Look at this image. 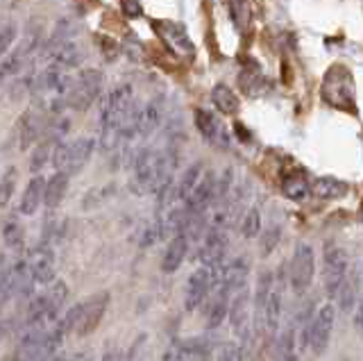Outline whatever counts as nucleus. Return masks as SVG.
Segmentation results:
<instances>
[{
  "instance_id": "obj_1",
  "label": "nucleus",
  "mask_w": 363,
  "mask_h": 361,
  "mask_svg": "<svg viewBox=\"0 0 363 361\" xmlns=\"http://www.w3.org/2000/svg\"><path fill=\"white\" fill-rule=\"evenodd\" d=\"M136 103L130 84H116L102 100L100 109V148L105 152L116 150L121 141V126L130 107Z\"/></svg>"
},
{
  "instance_id": "obj_2",
  "label": "nucleus",
  "mask_w": 363,
  "mask_h": 361,
  "mask_svg": "<svg viewBox=\"0 0 363 361\" xmlns=\"http://www.w3.org/2000/svg\"><path fill=\"white\" fill-rule=\"evenodd\" d=\"M132 189L139 196L157 194L159 175H162V150L157 148H141L136 150L132 162Z\"/></svg>"
},
{
  "instance_id": "obj_3",
  "label": "nucleus",
  "mask_w": 363,
  "mask_h": 361,
  "mask_svg": "<svg viewBox=\"0 0 363 361\" xmlns=\"http://www.w3.org/2000/svg\"><path fill=\"white\" fill-rule=\"evenodd\" d=\"M94 150H96V139H91V137H79L75 141H62L55 145L50 164L55 166V171L75 175L82 171L84 164L91 160Z\"/></svg>"
},
{
  "instance_id": "obj_4",
  "label": "nucleus",
  "mask_w": 363,
  "mask_h": 361,
  "mask_svg": "<svg viewBox=\"0 0 363 361\" xmlns=\"http://www.w3.org/2000/svg\"><path fill=\"white\" fill-rule=\"evenodd\" d=\"M323 98L338 109L354 111V80L345 66H332L323 82Z\"/></svg>"
},
{
  "instance_id": "obj_5",
  "label": "nucleus",
  "mask_w": 363,
  "mask_h": 361,
  "mask_svg": "<svg viewBox=\"0 0 363 361\" xmlns=\"http://www.w3.org/2000/svg\"><path fill=\"white\" fill-rule=\"evenodd\" d=\"M334 321H336L334 304H329V302L323 304L311 321L306 318L302 323V345L311 348L315 355L325 352V348L329 343V336H332V330H334Z\"/></svg>"
},
{
  "instance_id": "obj_6",
  "label": "nucleus",
  "mask_w": 363,
  "mask_h": 361,
  "mask_svg": "<svg viewBox=\"0 0 363 361\" xmlns=\"http://www.w3.org/2000/svg\"><path fill=\"white\" fill-rule=\"evenodd\" d=\"M220 268L223 266H200L193 270L184 289V307L186 311H196L200 304L209 298V293L220 284Z\"/></svg>"
},
{
  "instance_id": "obj_7",
  "label": "nucleus",
  "mask_w": 363,
  "mask_h": 361,
  "mask_svg": "<svg viewBox=\"0 0 363 361\" xmlns=\"http://www.w3.org/2000/svg\"><path fill=\"white\" fill-rule=\"evenodd\" d=\"M100 91H102V73L96 69H86L73 80L71 94H68V107L75 111H86L98 100Z\"/></svg>"
},
{
  "instance_id": "obj_8",
  "label": "nucleus",
  "mask_w": 363,
  "mask_h": 361,
  "mask_svg": "<svg viewBox=\"0 0 363 361\" xmlns=\"http://www.w3.org/2000/svg\"><path fill=\"white\" fill-rule=\"evenodd\" d=\"M325 268H323V279H325V293L327 298L336 300L340 287H343V282L347 277V255L343 248H338L336 243H329L325 245Z\"/></svg>"
},
{
  "instance_id": "obj_9",
  "label": "nucleus",
  "mask_w": 363,
  "mask_h": 361,
  "mask_svg": "<svg viewBox=\"0 0 363 361\" xmlns=\"http://www.w3.org/2000/svg\"><path fill=\"white\" fill-rule=\"evenodd\" d=\"M313 273H315V257H313V248L309 243H298L291 259V289L302 296L304 291H309L311 282H313Z\"/></svg>"
},
{
  "instance_id": "obj_10",
  "label": "nucleus",
  "mask_w": 363,
  "mask_h": 361,
  "mask_svg": "<svg viewBox=\"0 0 363 361\" xmlns=\"http://www.w3.org/2000/svg\"><path fill=\"white\" fill-rule=\"evenodd\" d=\"M41 52H43V60L50 66H57V69H64V71L77 69L84 60V50L77 43V39H73V41H48Z\"/></svg>"
},
{
  "instance_id": "obj_11",
  "label": "nucleus",
  "mask_w": 363,
  "mask_h": 361,
  "mask_svg": "<svg viewBox=\"0 0 363 361\" xmlns=\"http://www.w3.org/2000/svg\"><path fill=\"white\" fill-rule=\"evenodd\" d=\"M250 289H241L232 296L230 304V323H232V332L241 338L243 348L250 341V327H252V302H250Z\"/></svg>"
},
{
  "instance_id": "obj_12",
  "label": "nucleus",
  "mask_w": 363,
  "mask_h": 361,
  "mask_svg": "<svg viewBox=\"0 0 363 361\" xmlns=\"http://www.w3.org/2000/svg\"><path fill=\"white\" fill-rule=\"evenodd\" d=\"M152 30L157 32V37L164 41V46H168L179 57H193V41L186 35V28L173 23V21H152Z\"/></svg>"
},
{
  "instance_id": "obj_13",
  "label": "nucleus",
  "mask_w": 363,
  "mask_h": 361,
  "mask_svg": "<svg viewBox=\"0 0 363 361\" xmlns=\"http://www.w3.org/2000/svg\"><path fill=\"white\" fill-rule=\"evenodd\" d=\"M48 109L41 103L37 107H30L18 121V137H21V148L28 150L32 143H37L39 137L48 132Z\"/></svg>"
},
{
  "instance_id": "obj_14",
  "label": "nucleus",
  "mask_w": 363,
  "mask_h": 361,
  "mask_svg": "<svg viewBox=\"0 0 363 361\" xmlns=\"http://www.w3.org/2000/svg\"><path fill=\"white\" fill-rule=\"evenodd\" d=\"M227 232L225 228H211L207 230L202 239V245H200V252H198V259H200V266H223L225 262V255H227Z\"/></svg>"
},
{
  "instance_id": "obj_15",
  "label": "nucleus",
  "mask_w": 363,
  "mask_h": 361,
  "mask_svg": "<svg viewBox=\"0 0 363 361\" xmlns=\"http://www.w3.org/2000/svg\"><path fill=\"white\" fill-rule=\"evenodd\" d=\"M109 300H111L109 293L102 291V293H96L94 298L82 302V316H79V323H77V330H75L77 336H89L91 332L98 330L102 316H105V311L109 307Z\"/></svg>"
},
{
  "instance_id": "obj_16",
  "label": "nucleus",
  "mask_w": 363,
  "mask_h": 361,
  "mask_svg": "<svg viewBox=\"0 0 363 361\" xmlns=\"http://www.w3.org/2000/svg\"><path fill=\"white\" fill-rule=\"evenodd\" d=\"M26 259L30 264L34 279H37V284H41V287L52 284L55 282V252L48 243L43 241L37 248H32Z\"/></svg>"
},
{
  "instance_id": "obj_17",
  "label": "nucleus",
  "mask_w": 363,
  "mask_h": 361,
  "mask_svg": "<svg viewBox=\"0 0 363 361\" xmlns=\"http://www.w3.org/2000/svg\"><path fill=\"white\" fill-rule=\"evenodd\" d=\"M216 177L213 173H204L202 179H200V184L196 187V191L189 196V200L184 202V211H186V216H198V213H204L211 205H213V198H216Z\"/></svg>"
},
{
  "instance_id": "obj_18",
  "label": "nucleus",
  "mask_w": 363,
  "mask_h": 361,
  "mask_svg": "<svg viewBox=\"0 0 363 361\" xmlns=\"http://www.w3.org/2000/svg\"><path fill=\"white\" fill-rule=\"evenodd\" d=\"M196 128L202 134V139H207L211 145L218 148H230V134L225 126L218 121V116L209 109H196Z\"/></svg>"
},
{
  "instance_id": "obj_19",
  "label": "nucleus",
  "mask_w": 363,
  "mask_h": 361,
  "mask_svg": "<svg viewBox=\"0 0 363 361\" xmlns=\"http://www.w3.org/2000/svg\"><path fill=\"white\" fill-rule=\"evenodd\" d=\"M247 262L243 257H238V259H232L230 264H223V268H220V284H218V289H223V291H227V293H234L236 291H241V289H245L247 287ZM216 289V291H218Z\"/></svg>"
},
{
  "instance_id": "obj_20",
  "label": "nucleus",
  "mask_w": 363,
  "mask_h": 361,
  "mask_svg": "<svg viewBox=\"0 0 363 361\" xmlns=\"http://www.w3.org/2000/svg\"><path fill=\"white\" fill-rule=\"evenodd\" d=\"M164 121V98L155 96L141 107V116H139V137L147 139L157 132V128L162 126Z\"/></svg>"
},
{
  "instance_id": "obj_21",
  "label": "nucleus",
  "mask_w": 363,
  "mask_h": 361,
  "mask_svg": "<svg viewBox=\"0 0 363 361\" xmlns=\"http://www.w3.org/2000/svg\"><path fill=\"white\" fill-rule=\"evenodd\" d=\"M189 236L182 232L177 236L168 241L166 250H164V257H162V270L164 273H175V270L182 266V262L186 259V252H189Z\"/></svg>"
},
{
  "instance_id": "obj_22",
  "label": "nucleus",
  "mask_w": 363,
  "mask_h": 361,
  "mask_svg": "<svg viewBox=\"0 0 363 361\" xmlns=\"http://www.w3.org/2000/svg\"><path fill=\"white\" fill-rule=\"evenodd\" d=\"M311 189H313V184L309 182V175H306L302 168H293V171L286 173V175H284V179H281L284 196L295 200V202H300L309 194H313Z\"/></svg>"
},
{
  "instance_id": "obj_23",
  "label": "nucleus",
  "mask_w": 363,
  "mask_h": 361,
  "mask_svg": "<svg viewBox=\"0 0 363 361\" xmlns=\"http://www.w3.org/2000/svg\"><path fill=\"white\" fill-rule=\"evenodd\" d=\"M359 293H361V268H352L343 287L338 291V309L343 313H350L352 309H357V302H359Z\"/></svg>"
},
{
  "instance_id": "obj_24",
  "label": "nucleus",
  "mask_w": 363,
  "mask_h": 361,
  "mask_svg": "<svg viewBox=\"0 0 363 361\" xmlns=\"http://www.w3.org/2000/svg\"><path fill=\"white\" fill-rule=\"evenodd\" d=\"M43 200H45V179L41 175H34L28 182L26 191H23L18 209L21 213H26V216H32V213H37Z\"/></svg>"
},
{
  "instance_id": "obj_25",
  "label": "nucleus",
  "mask_w": 363,
  "mask_h": 361,
  "mask_svg": "<svg viewBox=\"0 0 363 361\" xmlns=\"http://www.w3.org/2000/svg\"><path fill=\"white\" fill-rule=\"evenodd\" d=\"M281 307H284V284L275 282V289H272V296L264 309V316H261V323L266 325V330L275 334L279 321H281Z\"/></svg>"
},
{
  "instance_id": "obj_26",
  "label": "nucleus",
  "mask_w": 363,
  "mask_h": 361,
  "mask_svg": "<svg viewBox=\"0 0 363 361\" xmlns=\"http://www.w3.org/2000/svg\"><path fill=\"white\" fill-rule=\"evenodd\" d=\"M200 179H202V164L196 162V164H191L184 173H182V177L177 179V184H175V200H177V205H184V202L189 200V196L200 184Z\"/></svg>"
},
{
  "instance_id": "obj_27",
  "label": "nucleus",
  "mask_w": 363,
  "mask_h": 361,
  "mask_svg": "<svg viewBox=\"0 0 363 361\" xmlns=\"http://www.w3.org/2000/svg\"><path fill=\"white\" fill-rule=\"evenodd\" d=\"M68 179H71V175L68 173H62V171H55V175L45 182V200L43 205L48 209H57L62 205V200L66 196L68 191Z\"/></svg>"
},
{
  "instance_id": "obj_28",
  "label": "nucleus",
  "mask_w": 363,
  "mask_h": 361,
  "mask_svg": "<svg viewBox=\"0 0 363 361\" xmlns=\"http://www.w3.org/2000/svg\"><path fill=\"white\" fill-rule=\"evenodd\" d=\"M11 268H14V279H16V296L18 298H32L34 287H37V279H34L28 259H16L11 262Z\"/></svg>"
},
{
  "instance_id": "obj_29",
  "label": "nucleus",
  "mask_w": 363,
  "mask_h": 361,
  "mask_svg": "<svg viewBox=\"0 0 363 361\" xmlns=\"http://www.w3.org/2000/svg\"><path fill=\"white\" fill-rule=\"evenodd\" d=\"M311 191H313V196L320 200H338V198L347 196L350 187L336 177H318V179H313Z\"/></svg>"
},
{
  "instance_id": "obj_30",
  "label": "nucleus",
  "mask_w": 363,
  "mask_h": 361,
  "mask_svg": "<svg viewBox=\"0 0 363 361\" xmlns=\"http://www.w3.org/2000/svg\"><path fill=\"white\" fill-rule=\"evenodd\" d=\"M3 243L11 252H21L23 248H26V230H23V225L18 223V218H14V216L5 218V223H3Z\"/></svg>"
},
{
  "instance_id": "obj_31",
  "label": "nucleus",
  "mask_w": 363,
  "mask_h": 361,
  "mask_svg": "<svg viewBox=\"0 0 363 361\" xmlns=\"http://www.w3.org/2000/svg\"><path fill=\"white\" fill-rule=\"evenodd\" d=\"M211 103L220 114H227V116H232L238 111V98L227 84H216L211 89Z\"/></svg>"
},
{
  "instance_id": "obj_32",
  "label": "nucleus",
  "mask_w": 363,
  "mask_h": 361,
  "mask_svg": "<svg viewBox=\"0 0 363 361\" xmlns=\"http://www.w3.org/2000/svg\"><path fill=\"white\" fill-rule=\"evenodd\" d=\"M230 304H232V293H227L223 289L216 291L213 296V302L209 307V327H220V323L225 321V316H230Z\"/></svg>"
},
{
  "instance_id": "obj_33",
  "label": "nucleus",
  "mask_w": 363,
  "mask_h": 361,
  "mask_svg": "<svg viewBox=\"0 0 363 361\" xmlns=\"http://www.w3.org/2000/svg\"><path fill=\"white\" fill-rule=\"evenodd\" d=\"M275 275L270 273V270H264V273L259 275V282H257V293H255V309L259 313V318L264 316V309L266 304L272 296V289H275Z\"/></svg>"
},
{
  "instance_id": "obj_34",
  "label": "nucleus",
  "mask_w": 363,
  "mask_h": 361,
  "mask_svg": "<svg viewBox=\"0 0 363 361\" xmlns=\"http://www.w3.org/2000/svg\"><path fill=\"white\" fill-rule=\"evenodd\" d=\"M230 12L234 26L241 32H245L252 23V5H250V0H230Z\"/></svg>"
},
{
  "instance_id": "obj_35",
  "label": "nucleus",
  "mask_w": 363,
  "mask_h": 361,
  "mask_svg": "<svg viewBox=\"0 0 363 361\" xmlns=\"http://www.w3.org/2000/svg\"><path fill=\"white\" fill-rule=\"evenodd\" d=\"M14 296H16L14 268H11V262H7V257H3V273H0V300H3V304H7Z\"/></svg>"
},
{
  "instance_id": "obj_36",
  "label": "nucleus",
  "mask_w": 363,
  "mask_h": 361,
  "mask_svg": "<svg viewBox=\"0 0 363 361\" xmlns=\"http://www.w3.org/2000/svg\"><path fill=\"white\" fill-rule=\"evenodd\" d=\"M277 361H295V327L289 325L277 338Z\"/></svg>"
},
{
  "instance_id": "obj_37",
  "label": "nucleus",
  "mask_w": 363,
  "mask_h": 361,
  "mask_svg": "<svg viewBox=\"0 0 363 361\" xmlns=\"http://www.w3.org/2000/svg\"><path fill=\"white\" fill-rule=\"evenodd\" d=\"M55 141H50V139H45L41 145H37V150H34V155H32V160H30V171L34 173V175H39V171L41 168L48 164V162H52V152H55Z\"/></svg>"
},
{
  "instance_id": "obj_38",
  "label": "nucleus",
  "mask_w": 363,
  "mask_h": 361,
  "mask_svg": "<svg viewBox=\"0 0 363 361\" xmlns=\"http://www.w3.org/2000/svg\"><path fill=\"white\" fill-rule=\"evenodd\" d=\"M241 232L245 239H255V236H259L261 232V211L257 207H250L245 211V216L241 221Z\"/></svg>"
},
{
  "instance_id": "obj_39",
  "label": "nucleus",
  "mask_w": 363,
  "mask_h": 361,
  "mask_svg": "<svg viewBox=\"0 0 363 361\" xmlns=\"http://www.w3.org/2000/svg\"><path fill=\"white\" fill-rule=\"evenodd\" d=\"M16 189V168H7L3 173V179H0V205L7 207L9 200H11V194H14Z\"/></svg>"
},
{
  "instance_id": "obj_40",
  "label": "nucleus",
  "mask_w": 363,
  "mask_h": 361,
  "mask_svg": "<svg viewBox=\"0 0 363 361\" xmlns=\"http://www.w3.org/2000/svg\"><path fill=\"white\" fill-rule=\"evenodd\" d=\"M162 239H164L162 223H159V218H157V221L147 223L145 228H143L141 239H139V245H141V248H150V245H155L157 241H162Z\"/></svg>"
},
{
  "instance_id": "obj_41",
  "label": "nucleus",
  "mask_w": 363,
  "mask_h": 361,
  "mask_svg": "<svg viewBox=\"0 0 363 361\" xmlns=\"http://www.w3.org/2000/svg\"><path fill=\"white\" fill-rule=\"evenodd\" d=\"M123 50H125V55H128L132 62H143V57H145V50L141 46V41L136 39L134 35H125V39H123Z\"/></svg>"
},
{
  "instance_id": "obj_42",
  "label": "nucleus",
  "mask_w": 363,
  "mask_h": 361,
  "mask_svg": "<svg viewBox=\"0 0 363 361\" xmlns=\"http://www.w3.org/2000/svg\"><path fill=\"white\" fill-rule=\"evenodd\" d=\"M16 41V30L11 23H5L3 26V37H0V52H3V57L5 55H9L11 50V43Z\"/></svg>"
},
{
  "instance_id": "obj_43",
  "label": "nucleus",
  "mask_w": 363,
  "mask_h": 361,
  "mask_svg": "<svg viewBox=\"0 0 363 361\" xmlns=\"http://www.w3.org/2000/svg\"><path fill=\"white\" fill-rule=\"evenodd\" d=\"M121 7H123V14L128 18H136L141 16V0H121Z\"/></svg>"
},
{
  "instance_id": "obj_44",
  "label": "nucleus",
  "mask_w": 363,
  "mask_h": 361,
  "mask_svg": "<svg viewBox=\"0 0 363 361\" xmlns=\"http://www.w3.org/2000/svg\"><path fill=\"white\" fill-rule=\"evenodd\" d=\"M277 241H279V228H270L264 236V255H270L275 250Z\"/></svg>"
},
{
  "instance_id": "obj_45",
  "label": "nucleus",
  "mask_w": 363,
  "mask_h": 361,
  "mask_svg": "<svg viewBox=\"0 0 363 361\" xmlns=\"http://www.w3.org/2000/svg\"><path fill=\"white\" fill-rule=\"evenodd\" d=\"M354 327L359 332H363V293H361V298L357 302V309H354Z\"/></svg>"
},
{
  "instance_id": "obj_46",
  "label": "nucleus",
  "mask_w": 363,
  "mask_h": 361,
  "mask_svg": "<svg viewBox=\"0 0 363 361\" xmlns=\"http://www.w3.org/2000/svg\"><path fill=\"white\" fill-rule=\"evenodd\" d=\"M102 361H121V357L116 352H107L105 357H102Z\"/></svg>"
},
{
  "instance_id": "obj_47",
  "label": "nucleus",
  "mask_w": 363,
  "mask_h": 361,
  "mask_svg": "<svg viewBox=\"0 0 363 361\" xmlns=\"http://www.w3.org/2000/svg\"><path fill=\"white\" fill-rule=\"evenodd\" d=\"M39 361H62V357H60V355H52V357H43V359H39Z\"/></svg>"
},
{
  "instance_id": "obj_48",
  "label": "nucleus",
  "mask_w": 363,
  "mask_h": 361,
  "mask_svg": "<svg viewBox=\"0 0 363 361\" xmlns=\"http://www.w3.org/2000/svg\"><path fill=\"white\" fill-rule=\"evenodd\" d=\"M359 216H361V223H363V200H361V209H359Z\"/></svg>"
}]
</instances>
